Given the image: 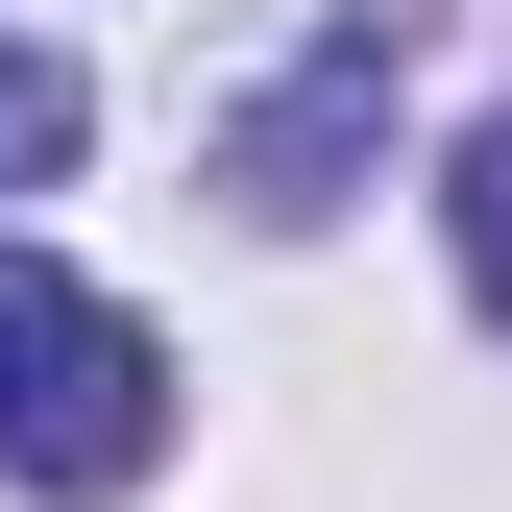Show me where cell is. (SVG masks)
<instances>
[{
	"label": "cell",
	"instance_id": "obj_1",
	"mask_svg": "<svg viewBox=\"0 0 512 512\" xmlns=\"http://www.w3.org/2000/svg\"><path fill=\"white\" fill-rule=\"evenodd\" d=\"M0 439H25L49 488H147V439H171V342L122 293H74V269H25L0 244Z\"/></svg>",
	"mask_w": 512,
	"mask_h": 512
},
{
	"label": "cell",
	"instance_id": "obj_2",
	"mask_svg": "<svg viewBox=\"0 0 512 512\" xmlns=\"http://www.w3.org/2000/svg\"><path fill=\"white\" fill-rule=\"evenodd\" d=\"M74 122H98L74 49H0V196H49V171H74Z\"/></svg>",
	"mask_w": 512,
	"mask_h": 512
},
{
	"label": "cell",
	"instance_id": "obj_3",
	"mask_svg": "<svg viewBox=\"0 0 512 512\" xmlns=\"http://www.w3.org/2000/svg\"><path fill=\"white\" fill-rule=\"evenodd\" d=\"M464 293L512 317V122H464Z\"/></svg>",
	"mask_w": 512,
	"mask_h": 512
}]
</instances>
